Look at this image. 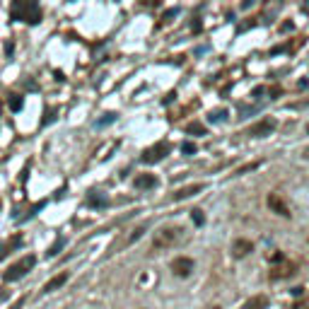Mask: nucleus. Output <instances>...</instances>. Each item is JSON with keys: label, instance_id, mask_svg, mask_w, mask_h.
Here are the masks:
<instances>
[{"label": "nucleus", "instance_id": "nucleus-1", "mask_svg": "<svg viewBox=\"0 0 309 309\" xmlns=\"http://www.w3.org/2000/svg\"><path fill=\"white\" fill-rule=\"evenodd\" d=\"M184 232L186 229L179 227V225H169V227H162L160 232H155V239H152V249H169L184 239Z\"/></svg>", "mask_w": 309, "mask_h": 309}, {"label": "nucleus", "instance_id": "nucleus-2", "mask_svg": "<svg viewBox=\"0 0 309 309\" xmlns=\"http://www.w3.org/2000/svg\"><path fill=\"white\" fill-rule=\"evenodd\" d=\"M34 263H37V256H32V254H29V256H22V258H20L17 263H13L10 268H8L5 273H3V278H5L8 282L20 280L22 275H27L29 270L34 268Z\"/></svg>", "mask_w": 309, "mask_h": 309}, {"label": "nucleus", "instance_id": "nucleus-3", "mask_svg": "<svg viewBox=\"0 0 309 309\" xmlns=\"http://www.w3.org/2000/svg\"><path fill=\"white\" fill-rule=\"evenodd\" d=\"M13 17L15 20H22V22H32V25H37L41 20V13L39 8L34 5V3H15L13 5Z\"/></svg>", "mask_w": 309, "mask_h": 309}, {"label": "nucleus", "instance_id": "nucleus-4", "mask_svg": "<svg viewBox=\"0 0 309 309\" xmlns=\"http://www.w3.org/2000/svg\"><path fill=\"white\" fill-rule=\"evenodd\" d=\"M167 155H169V145H167V143H155L152 148L143 150V155H140V160L145 162V164H155V162L164 160Z\"/></svg>", "mask_w": 309, "mask_h": 309}, {"label": "nucleus", "instance_id": "nucleus-5", "mask_svg": "<svg viewBox=\"0 0 309 309\" xmlns=\"http://www.w3.org/2000/svg\"><path fill=\"white\" fill-rule=\"evenodd\" d=\"M169 268H172V273H174V275H179V278H186V275H191V270H193V261H191L188 256H176Z\"/></svg>", "mask_w": 309, "mask_h": 309}, {"label": "nucleus", "instance_id": "nucleus-6", "mask_svg": "<svg viewBox=\"0 0 309 309\" xmlns=\"http://www.w3.org/2000/svg\"><path fill=\"white\" fill-rule=\"evenodd\" d=\"M297 266L292 263V261H280L278 266H273V270H270V278L273 280H282V278H290V275H295Z\"/></svg>", "mask_w": 309, "mask_h": 309}, {"label": "nucleus", "instance_id": "nucleus-7", "mask_svg": "<svg viewBox=\"0 0 309 309\" xmlns=\"http://www.w3.org/2000/svg\"><path fill=\"white\" fill-rule=\"evenodd\" d=\"M268 208L273 213H278L282 217H290V205L285 203V198H280L278 193H268Z\"/></svg>", "mask_w": 309, "mask_h": 309}, {"label": "nucleus", "instance_id": "nucleus-8", "mask_svg": "<svg viewBox=\"0 0 309 309\" xmlns=\"http://www.w3.org/2000/svg\"><path fill=\"white\" fill-rule=\"evenodd\" d=\"M273 128H275V121H273V119H261L258 123H254V126L249 128V135H254V138H263V135L273 133Z\"/></svg>", "mask_w": 309, "mask_h": 309}, {"label": "nucleus", "instance_id": "nucleus-9", "mask_svg": "<svg viewBox=\"0 0 309 309\" xmlns=\"http://www.w3.org/2000/svg\"><path fill=\"white\" fill-rule=\"evenodd\" d=\"M201 191H203V184H191V186L176 188L174 193H172V201H184V198H191V196H196Z\"/></svg>", "mask_w": 309, "mask_h": 309}, {"label": "nucleus", "instance_id": "nucleus-10", "mask_svg": "<svg viewBox=\"0 0 309 309\" xmlns=\"http://www.w3.org/2000/svg\"><path fill=\"white\" fill-rule=\"evenodd\" d=\"M254 251V244L249 242V239H234V244H232V254L237 256H249Z\"/></svg>", "mask_w": 309, "mask_h": 309}, {"label": "nucleus", "instance_id": "nucleus-11", "mask_svg": "<svg viewBox=\"0 0 309 309\" xmlns=\"http://www.w3.org/2000/svg\"><path fill=\"white\" fill-rule=\"evenodd\" d=\"M268 295H254V297H249L246 302H244V307L242 309H266L268 307Z\"/></svg>", "mask_w": 309, "mask_h": 309}, {"label": "nucleus", "instance_id": "nucleus-12", "mask_svg": "<svg viewBox=\"0 0 309 309\" xmlns=\"http://www.w3.org/2000/svg\"><path fill=\"white\" fill-rule=\"evenodd\" d=\"M63 282H68V270H66V273H58V275H54L51 280L44 285V292H54V290H58Z\"/></svg>", "mask_w": 309, "mask_h": 309}, {"label": "nucleus", "instance_id": "nucleus-13", "mask_svg": "<svg viewBox=\"0 0 309 309\" xmlns=\"http://www.w3.org/2000/svg\"><path fill=\"white\" fill-rule=\"evenodd\" d=\"M135 188H155L157 186V176H152V174H140V176H135Z\"/></svg>", "mask_w": 309, "mask_h": 309}, {"label": "nucleus", "instance_id": "nucleus-14", "mask_svg": "<svg viewBox=\"0 0 309 309\" xmlns=\"http://www.w3.org/2000/svg\"><path fill=\"white\" fill-rule=\"evenodd\" d=\"M186 133L188 135H205V126H203V123H198V121H191L186 126Z\"/></svg>", "mask_w": 309, "mask_h": 309}, {"label": "nucleus", "instance_id": "nucleus-15", "mask_svg": "<svg viewBox=\"0 0 309 309\" xmlns=\"http://www.w3.org/2000/svg\"><path fill=\"white\" fill-rule=\"evenodd\" d=\"M225 119H227V109H215V111H210V116H208V121H213V123L225 121Z\"/></svg>", "mask_w": 309, "mask_h": 309}, {"label": "nucleus", "instance_id": "nucleus-16", "mask_svg": "<svg viewBox=\"0 0 309 309\" xmlns=\"http://www.w3.org/2000/svg\"><path fill=\"white\" fill-rule=\"evenodd\" d=\"M87 205H92V208H102V205H107V198L99 196V193H92V196L87 198Z\"/></svg>", "mask_w": 309, "mask_h": 309}, {"label": "nucleus", "instance_id": "nucleus-17", "mask_svg": "<svg viewBox=\"0 0 309 309\" xmlns=\"http://www.w3.org/2000/svg\"><path fill=\"white\" fill-rule=\"evenodd\" d=\"M10 109H13V111H20V109H22V97H20V94H13V99H10Z\"/></svg>", "mask_w": 309, "mask_h": 309}, {"label": "nucleus", "instance_id": "nucleus-18", "mask_svg": "<svg viewBox=\"0 0 309 309\" xmlns=\"http://www.w3.org/2000/svg\"><path fill=\"white\" fill-rule=\"evenodd\" d=\"M191 217H193V222H196V225H203V222H205V215H203V210H198V208H196V210H191Z\"/></svg>", "mask_w": 309, "mask_h": 309}, {"label": "nucleus", "instance_id": "nucleus-19", "mask_svg": "<svg viewBox=\"0 0 309 309\" xmlns=\"http://www.w3.org/2000/svg\"><path fill=\"white\" fill-rule=\"evenodd\" d=\"M143 232H145V227H135V229H133V234H131V237L126 239V244H133L135 239H140V237H143Z\"/></svg>", "mask_w": 309, "mask_h": 309}, {"label": "nucleus", "instance_id": "nucleus-20", "mask_svg": "<svg viewBox=\"0 0 309 309\" xmlns=\"http://www.w3.org/2000/svg\"><path fill=\"white\" fill-rule=\"evenodd\" d=\"M258 164H261V162H249V164H244V167H239V169H237V174H246V172H251V169H256Z\"/></svg>", "mask_w": 309, "mask_h": 309}, {"label": "nucleus", "instance_id": "nucleus-21", "mask_svg": "<svg viewBox=\"0 0 309 309\" xmlns=\"http://www.w3.org/2000/svg\"><path fill=\"white\" fill-rule=\"evenodd\" d=\"M181 152H184V155H193V152H196V145H193L191 140H186V143H181Z\"/></svg>", "mask_w": 309, "mask_h": 309}, {"label": "nucleus", "instance_id": "nucleus-22", "mask_svg": "<svg viewBox=\"0 0 309 309\" xmlns=\"http://www.w3.org/2000/svg\"><path fill=\"white\" fill-rule=\"evenodd\" d=\"M116 119V114H104V119H99V126H107V123H111Z\"/></svg>", "mask_w": 309, "mask_h": 309}, {"label": "nucleus", "instance_id": "nucleus-23", "mask_svg": "<svg viewBox=\"0 0 309 309\" xmlns=\"http://www.w3.org/2000/svg\"><path fill=\"white\" fill-rule=\"evenodd\" d=\"M292 309H309V295L304 297V299H299V302H297Z\"/></svg>", "mask_w": 309, "mask_h": 309}, {"label": "nucleus", "instance_id": "nucleus-24", "mask_svg": "<svg viewBox=\"0 0 309 309\" xmlns=\"http://www.w3.org/2000/svg\"><path fill=\"white\" fill-rule=\"evenodd\" d=\"M61 246H63V239H58V242H56L54 246L49 249V256H56V254H58V249H61Z\"/></svg>", "mask_w": 309, "mask_h": 309}, {"label": "nucleus", "instance_id": "nucleus-25", "mask_svg": "<svg viewBox=\"0 0 309 309\" xmlns=\"http://www.w3.org/2000/svg\"><path fill=\"white\" fill-rule=\"evenodd\" d=\"M292 295H295V297H302V295H304V287H292Z\"/></svg>", "mask_w": 309, "mask_h": 309}, {"label": "nucleus", "instance_id": "nucleus-26", "mask_svg": "<svg viewBox=\"0 0 309 309\" xmlns=\"http://www.w3.org/2000/svg\"><path fill=\"white\" fill-rule=\"evenodd\" d=\"M302 157H304V160H309V145L304 150H302Z\"/></svg>", "mask_w": 309, "mask_h": 309}, {"label": "nucleus", "instance_id": "nucleus-27", "mask_svg": "<svg viewBox=\"0 0 309 309\" xmlns=\"http://www.w3.org/2000/svg\"><path fill=\"white\" fill-rule=\"evenodd\" d=\"M307 133H309V123H307Z\"/></svg>", "mask_w": 309, "mask_h": 309}, {"label": "nucleus", "instance_id": "nucleus-28", "mask_svg": "<svg viewBox=\"0 0 309 309\" xmlns=\"http://www.w3.org/2000/svg\"><path fill=\"white\" fill-rule=\"evenodd\" d=\"M210 309H220V307H210Z\"/></svg>", "mask_w": 309, "mask_h": 309}]
</instances>
